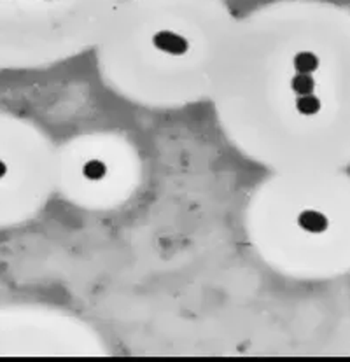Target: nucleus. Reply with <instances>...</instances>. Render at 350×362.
I'll use <instances>...</instances> for the list:
<instances>
[{"label": "nucleus", "mask_w": 350, "mask_h": 362, "mask_svg": "<svg viewBox=\"0 0 350 362\" xmlns=\"http://www.w3.org/2000/svg\"><path fill=\"white\" fill-rule=\"evenodd\" d=\"M235 21L226 0H118L92 50L96 72L147 111L209 102Z\"/></svg>", "instance_id": "obj_1"}, {"label": "nucleus", "mask_w": 350, "mask_h": 362, "mask_svg": "<svg viewBox=\"0 0 350 362\" xmlns=\"http://www.w3.org/2000/svg\"><path fill=\"white\" fill-rule=\"evenodd\" d=\"M118 0H0V72L92 53Z\"/></svg>", "instance_id": "obj_2"}, {"label": "nucleus", "mask_w": 350, "mask_h": 362, "mask_svg": "<svg viewBox=\"0 0 350 362\" xmlns=\"http://www.w3.org/2000/svg\"><path fill=\"white\" fill-rule=\"evenodd\" d=\"M142 180V154L123 131H81L56 149V195L84 212L123 209L137 196Z\"/></svg>", "instance_id": "obj_3"}, {"label": "nucleus", "mask_w": 350, "mask_h": 362, "mask_svg": "<svg viewBox=\"0 0 350 362\" xmlns=\"http://www.w3.org/2000/svg\"><path fill=\"white\" fill-rule=\"evenodd\" d=\"M56 149L37 123L0 111V226L30 221L56 195Z\"/></svg>", "instance_id": "obj_4"}, {"label": "nucleus", "mask_w": 350, "mask_h": 362, "mask_svg": "<svg viewBox=\"0 0 350 362\" xmlns=\"http://www.w3.org/2000/svg\"><path fill=\"white\" fill-rule=\"evenodd\" d=\"M0 354L105 357L102 332L77 313L53 306H30L0 313Z\"/></svg>", "instance_id": "obj_5"}]
</instances>
